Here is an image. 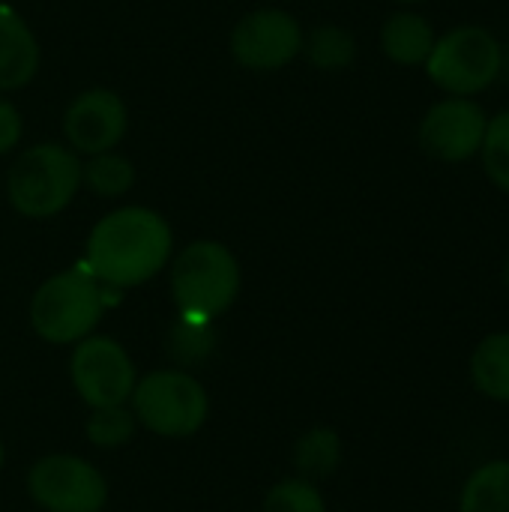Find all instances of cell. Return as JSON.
I'll use <instances>...</instances> for the list:
<instances>
[{"label": "cell", "mask_w": 509, "mask_h": 512, "mask_svg": "<svg viewBox=\"0 0 509 512\" xmlns=\"http://www.w3.org/2000/svg\"><path fill=\"white\" fill-rule=\"evenodd\" d=\"M174 255V231L168 219L141 204L105 213L87 234L84 267L114 291L135 288L159 276Z\"/></svg>", "instance_id": "6da1fadb"}, {"label": "cell", "mask_w": 509, "mask_h": 512, "mask_svg": "<svg viewBox=\"0 0 509 512\" xmlns=\"http://www.w3.org/2000/svg\"><path fill=\"white\" fill-rule=\"evenodd\" d=\"M81 189V156L63 141L24 147L6 171L9 207L33 222L60 216Z\"/></svg>", "instance_id": "7a4b0ae2"}, {"label": "cell", "mask_w": 509, "mask_h": 512, "mask_svg": "<svg viewBox=\"0 0 509 512\" xmlns=\"http://www.w3.org/2000/svg\"><path fill=\"white\" fill-rule=\"evenodd\" d=\"M171 300L180 315L216 321L225 315L243 285L234 252L219 240H195L171 258Z\"/></svg>", "instance_id": "3957f363"}, {"label": "cell", "mask_w": 509, "mask_h": 512, "mask_svg": "<svg viewBox=\"0 0 509 512\" xmlns=\"http://www.w3.org/2000/svg\"><path fill=\"white\" fill-rule=\"evenodd\" d=\"M108 291L84 264L48 276L30 300V324L51 345H75L87 339L108 306Z\"/></svg>", "instance_id": "277c9868"}, {"label": "cell", "mask_w": 509, "mask_h": 512, "mask_svg": "<svg viewBox=\"0 0 509 512\" xmlns=\"http://www.w3.org/2000/svg\"><path fill=\"white\" fill-rule=\"evenodd\" d=\"M423 66L432 84L447 96H477L498 81L504 69V48L492 30L462 24L435 39Z\"/></svg>", "instance_id": "5b68a950"}, {"label": "cell", "mask_w": 509, "mask_h": 512, "mask_svg": "<svg viewBox=\"0 0 509 512\" xmlns=\"http://www.w3.org/2000/svg\"><path fill=\"white\" fill-rule=\"evenodd\" d=\"M132 414L162 438H189L207 420L204 387L180 369H162L141 378L132 390Z\"/></svg>", "instance_id": "8992f818"}, {"label": "cell", "mask_w": 509, "mask_h": 512, "mask_svg": "<svg viewBox=\"0 0 509 512\" xmlns=\"http://www.w3.org/2000/svg\"><path fill=\"white\" fill-rule=\"evenodd\" d=\"M303 24L279 6L246 12L228 36V51L237 66L249 72H279L303 51Z\"/></svg>", "instance_id": "52a82bcc"}, {"label": "cell", "mask_w": 509, "mask_h": 512, "mask_svg": "<svg viewBox=\"0 0 509 512\" xmlns=\"http://www.w3.org/2000/svg\"><path fill=\"white\" fill-rule=\"evenodd\" d=\"M69 375L78 390V396L96 411V408H114L126 405L132 396L138 378L132 357L126 348L108 336H87L75 342L72 360H69Z\"/></svg>", "instance_id": "ba28073f"}, {"label": "cell", "mask_w": 509, "mask_h": 512, "mask_svg": "<svg viewBox=\"0 0 509 512\" xmlns=\"http://www.w3.org/2000/svg\"><path fill=\"white\" fill-rule=\"evenodd\" d=\"M30 498L48 512H99L108 501L102 474L78 456H45L27 474Z\"/></svg>", "instance_id": "9c48e42d"}, {"label": "cell", "mask_w": 509, "mask_h": 512, "mask_svg": "<svg viewBox=\"0 0 509 512\" xmlns=\"http://www.w3.org/2000/svg\"><path fill=\"white\" fill-rule=\"evenodd\" d=\"M129 132V108L111 87L81 90L63 111V144L78 156L117 150Z\"/></svg>", "instance_id": "30bf717a"}, {"label": "cell", "mask_w": 509, "mask_h": 512, "mask_svg": "<svg viewBox=\"0 0 509 512\" xmlns=\"http://www.w3.org/2000/svg\"><path fill=\"white\" fill-rule=\"evenodd\" d=\"M489 117L471 96H447L420 120V147L438 162H468L480 153Z\"/></svg>", "instance_id": "8fae6325"}, {"label": "cell", "mask_w": 509, "mask_h": 512, "mask_svg": "<svg viewBox=\"0 0 509 512\" xmlns=\"http://www.w3.org/2000/svg\"><path fill=\"white\" fill-rule=\"evenodd\" d=\"M39 63L42 51L33 27L15 6L0 3V96L27 87L36 78Z\"/></svg>", "instance_id": "7c38bea8"}, {"label": "cell", "mask_w": 509, "mask_h": 512, "mask_svg": "<svg viewBox=\"0 0 509 512\" xmlns=\"http://www.w3.org/2000/svg\"><path fill=\"white\" fill-rule=\"evenodd\" d=\"M435 39L429 18L417 12H396L381 27V51L399 66H423Z\"/></svg>", "instance_id": "4fadbf2b"}, {"label": "cell", "mask_w": 509, "mask_h": 512, "mask_svg": "<svg viewBox=\"0 0 509 512\" xmlns=\"http://www.w3.org/2000/svg\"><path fill=\"white\" fill-rule=\"evenodd\" d=\"M300 57H306L321 72H342L357 57V39L348 27L327 21V24H318L309 33H303Z\"/></svg>", "instance_id": "5bb4252c"}, {"label": "cell", "mask_w": 509, "mask_h": 512, "mask_svg": "<svg viewBox=\"0 0 509 512\" xmlns=\"http://www.w3.org/2000/svg\"><path fill=\"white\" fill-rule=\"evenodd\" d=\"M471 378L483 396L509 402V330L492 333L477 345L471 357Z\"/></svg>", "instance_id": "9a60e30c"}, {"label": "cell", "mask_w": 509, "mask_h": 512, "mask_svg": "<svg viewBox=\"0 0 509 512\" xmlns=\"http://www.w3.org/2000/svg\"><path fill=\"white\" fill-rule=\"evenodd\" d=\"M81 186L96 198H123L135 186V165L120 150H105L81 159Z\"/></svg>", "instance_id": "2e32d148"}, {"label": "cell", "mask_w": 509, "mask_h": 512, "mask_svg": "<svg viewBox=\"0 0 509 512\" xmlns=\"http://www.w3.org/2000/svg\"><path fill=\"white\" fill-rule=\"evenodd\" d=\"M459 512H509V459L486 462L471 474Z\"/></svg>", "instance_id": "e0dca14e"}, {"label": "cell", "mask_w": 509, "mask_h": 512, "mask_svg": "<svg viewBox=\"0 0 509 512\" xmlns=\"http://www.w3.org/2000/svg\"><path fill=\"white\" fill-rule=\"evenodd\" d=\"M216 327L213 321L204 318H189V315H177V321L168 330V354L174 357V363L180 366H195L204 363L213 348H216Z\"/></svg>", "instance_id": "ac0fdd59"}, {"label": "cell", "mask_w": 509, "mask_h": 512, "mask_svg": "<svg viewBox=\"0 0 509 512\" xmlns=\"http://www.w3.org/2000/svg\"><path fill=\"white\" fill-rule=\"evenodd\" d=\"M342 462V441L333 429H312L297 441L294 465L303 474V480H321L330 477Z\"/></svg>", "instance_id": "d6986e66"}, {"label": "cell", "mask_w": 509, "mask_h": 512, "mask_svg": "<svg viewBox=\"0 0 509 512\" xmlns=\"http://www.w3.org/2000/svg\"><path fill=\"white\" fill-rule=\"evenodd\" d=\"M480 156H483V168H486V177L509 195V108L489 117V126H486V138H483V147H480Z\"/></svg>", "instance_id": "ffe728a7"}, {"label": "cell", "mask_w": 509, "mask_h": 512, "mask_svg": "<svg viewBox=\"0 0 509 512\" xmlns=\"http://www.w3.org/2000/svg\"><path fill=\"white\" fill-rule=\"evenodd\" d=\"M135 432V414L126 411V405H114V408H96L93 417L87 420V438L90 444L102 447V450H114L123 447Z\"/></svg>", "instance_id": "44dd1931"}, {"label": "cell", "mask_w": 509, "mask_h": 512, "mask_svg": "<svg viewBox=\"0 0 509 512\" xmlns=\"http://www.w3.org/2000/svg\"><path fill=\"white\" fill-rule=\"evenodd\" d=\"M261 512H327V504L309 480H285L267 492Z\"/></svg>", "instance_id": "7402d4cb"}, {"label": "cell", "mask_w": 509, "mask_h": 512, "mask_svg": "<svg viewBox=\"0 0 509 512\" xmlns=\"http://www.w3.org/2000/svg\"><path fill=\"white\" fill-rule=\"evenodd\" d=\"M24 138V117L21 111L0 96V156L12 153Z\"/></svg>", "instance_id": "603a6c76"}, {"label": "cell", "mask_w": 509, "mask_h": 512, "mask_svg": "<svg viewBox=\"0 0 509 512\" xmlns=\"http://www.w3.org/2000/svg\"><path fill=\"white\" fill-rule=\"evenodd\" d=\"M504 285H507V291H509V258H507V267H504Z\"/></svg>", "instance_id": "cb8c5ba5"}, {"label": "cell", "mask_w": 509, "mask_h": 512, "mask_svg": "<svg viewBox=\"0 0 509 512\" xmlns=\"http://www.w3.org/2000/svg\"><path fill=\"white\" fill-rule=\"evenodd\" d=\"M399 3H405V6H414V3H423V0H399Z\"/></svg>", "instance_id": "d4e9b609"}, {"label": "cell", "mask_w": 509, "mask_h": 512, "mask_svg": "<svg viewBox=\"0 0 509 512\" xmlns=\"http://www.w3.org/2000/svg\"><path fill=\"white\" fill-rule=\"evenodd\" d=\"M0 468H3V444H0Z\"/></svg>", "instance_id": "484cf974"}]
</instances>
